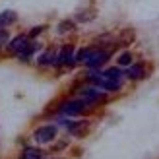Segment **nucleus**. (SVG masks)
Masks as SVG:
<instances>
[{"instance_id": "obj_17", "label": "nucleus", "mask_w": 159, "mask_h": 159, "mask_svg": "<svg viewBox=\"0 0 159 159\" xmlns=\"http://www.w3.org/2000/svg\"><path fill=\"white\" fill-rule=\"evenodd\" d=\"M6 43H8V31L0 29V47H2V45H6Z\"/></svg>"}, {"instance_id": "obj_9", "label": "nucleus", "mask_w": 159, "mask_h": 159, "mask_svg": "<svg viewBox=\"0 0 159 159\" xmlns=\"http://www.w3.org/2000/svg\"><path fill=\"white\" fill-rule=\"evenodd\" d=\"M16 20H18L16 12H12V10L2 12V14H0V29H4V27H8V25H12Z\"/></svg>"}, {"instance_id": "obj_2", "label": "nucleus", "mask_w": 159, "mask_h": 159, "mask_svg": "<svg viewBox=\"0 0 159 159\" xmlns=\"http://www.w3.org/2000/svg\"><path fill=\"white\" fill-rule=\"evenodd\" d=\"M33 138L39 144H49V142H52L57 138V126H41V128L35 130Z\"/></svg>"}, {"instance_id": "obj_10", "label": "nucleus", "mask_w": 159, "mask_h": 159, "mask_svg": "<svg viewBox=\"0 0 159 159\" xmlns=\"http://www.w3.org/2000/svg\"><path fill=\"white\" fill-rule=\"evenodd\" d=\"M95 51H97V47H85V49H82V51L76 54V62H84V64H85V62L91 58V54Z\"/></svg>"}, {"instance_id": "obj_4", "label": "nucleus", "mask_w": 159, "mask_h": 159, "mask_svg": "<svg viewBox=\"0 0 159 159\" xmlns=\"http://www.w3.org/2000/svg\"><path fill=\"white\" fill-rule=\"evenodd\" d=\"M111 58V51H103V49H97L93 54H91V58L85 62V66L87 68H99V66H103L105 62Z\"/></svg>"}, {"instance_id": "obj_11", "label": "nucleus", "mask_w": 159, "mask_h": 159, "mask_svg": "<svg viewBox=\"0 0 159 159\" xmlns=\"http://www.w3.org/2000/svg\"><path fill=\"white\" fill-rule=\"evenodd\" d=\"M37 47H39L37 43H29V45L25 47V49H21L18 54H16V57H18L20 60H29V58H31V54H33V52L37 51Z\"/></svg>"}, {"instance_id": "obj_13", "label": "nucleus", "mask_w": 159, "mask_h": 159, "mask_svg": "<svg viewBox=\"0 0 159 159\" xmlns=\"http://www.w3.org/2000/svg\"><path fill=\"white\" fill-rule=\"evenodd\" d=\"M21 159H43V152L35 148H25L21 153Z\"/></svg>"}, {"instance_id": "obj_14", "label": "nucleus", "mask_w": 159, "mask_h": 159, "mask_svg": "<svg viewBox=\"0 0 159 159\" xmlns=\"http://www.w3.org/2000/svg\"><path fill=\"white\" fill-rule=\"evenodd\" d=\"M132 60H134V57H132V52H128V51H126V52H122L120 54V57H118V66H130L132 64Z\"/></svg>"}, {"instance_id": "obj_7", "label": "nucleus", "mask_w": 159, "mask_h": 159, "mask_svg": "<svg viewBox=\"0 0 159 159\" xmlns=\"http://www.w3.org/2000/svg\"><path fill=\"white\" fill-rule=\"evenodd\" d=\"M82 97L87 103H95V101L105 99V93L99 91V87H85V89H82Z\"/></svg>"}, {"instance_id": "obj_5", "label": "nucleus", "mask_w": 159, "mask_h": 159, "mask_svg": "<svg viewBox=\"0 0 159 159\" xmlns=\"http://www.w3.org/2000/svg\"><path fill=\"white\" fill-rule=\"evenodd\" d=\"M76 62V52H74V47L72 45H64L58 52V64L62 66H72Z\"/></svg>"}, {"instance_id": "obj_8", "label": "nucleus", "mask_w": 159, "mask_h": 159, "mask_svg": "<svg viewBox=\"0 0 159 159\" xmlns=\"http://www.w3.org/2000/svg\"><path fill=\"white\" fill-rule=\"evenodd\" d=\"M126 76L130 80H142L146 78V66L144 64H130L128 70H126Z\"/></svg>"}, {"instance_id": "obj_6", "label": "nucleus", "mask_w": 159, "mask_h": 159, "mask_svg": "<svg viewBox=\"0 0 159 159\" xmlns=\"http://www.w3.org/2000/svg\"><path fill=\"white\" fill-rule=\"evenodd\" d=\"M29 43H31V41H29V35H18V37H14L12 41H10V45H8V51L14 52V54H18L21 49H25Z\"/></svg>"}, {"instance_id": "obj_3", "label": "nucleus", "mask_w": 159, "mask_h": 159, "mask_svg": "<svg viewBox=\"0 0 159 159\" xmlns=\"http://www.w3.org/2000/svg\"><path fill=\"white\" fill-rule=\"evenodd\" d=\"M85 105H87V101H84V99H80V101H66L64 105L60 107V113H64L68 116H76L80 113H84Z\"/></svg>"}, {"instance_id": "obj_15", "label": "nucleus", "mask_w": 159, "mask_h": 159, "mask_svg": "<svg viewBox=\"0 0 159 159\" xmlns=\"http://www.w3.org/2000/svg\"><path fill=\"white\" fill-rule=\"evenodd\" d=\"M58 27H60V29H58V31H60V33H66V31H70V29H74V23L66 20V21H62V23H60V25H58Z\"/></svg>"}, {"instance_id": "obj_12", "label": "nucleus", "mask_w": 159, "mask_h": 159, "mask_svg": "<svg viewBox=\"0 0 159 159\" xmlns=\"http://www.w3.org/2000/svg\"><path fill=\"white\" fill-rule=\"evenodd\" d=\"M103 74H105L107 78H111V80H116V82H120V84H122V76H124V72H122V70L118 68V66L107 68V70H105V72H103Z\"/></svg>"}, {"instance_id": "obj_16", "label": "nucleus", "mask_w": 159, "mask_h": 159, "mask_svg": "<svg viewBox=\"0 0 159 159\" xmlns=\"http://www.w3.org/2000/svg\"><path fill=\"white\" fill-rule=\"evenodd\" d=\"M43 31H45V25H37V27H33V29H31V33H29V39H31V37H37L39 33H43Z\"/></svg>"}, {"instance_id": "obj_1", "label": "nucleus", "mask_w": 159, "mask_h": 159, "mask_svg": "<svg viewBox=\"0 0 159 159\" xmlns=\"http://www.w3.org/2000/svg\"><path fill=\"white\" fill-rule=\"evenodd\" d=\"M89 80H91L93 85H97L99 89H103V91H118V89H120V82L107 78L103 72H95V74H91Z\"/></svg>"}]
</instances>
